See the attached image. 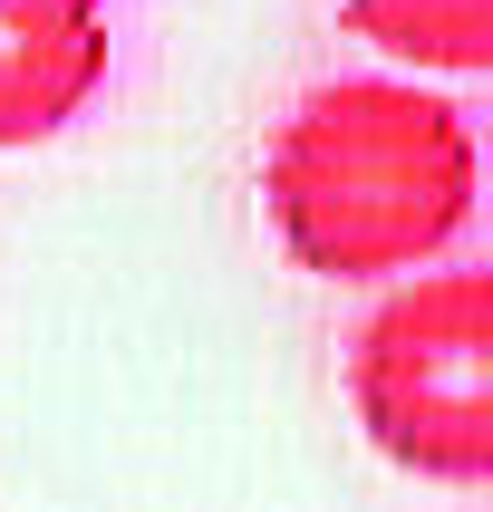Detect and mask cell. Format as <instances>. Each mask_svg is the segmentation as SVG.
<instances>
[{
	"label": "cell",
	"mask_w": 493,
	"mask_h": 512,
	"mask_svg": "<svg viewBox=\"0 0 493 512\" xmlns=\"http://www.w3.org/2000/svg\"><path fill=\"white\" fill-rule=\"evenodd\" d=\"M474 136L416 78H329L281 116L261 203L281 252L319 281H387L416 271L474 213Z\"/></svg>",
	"instance_id": "cell-1"
},
{
	"label": "cell",
	"mask_w": 493,
	"mask_h": 512,
	"mask_svg": "<svg viewBox=\"0 0 493 512\" xmlns=\"http://www.w3.org/2000/svg\"><path fill=\"white\" fill-rule=\"evenodd\" d=\"M348 406L387 464L426 484L493 474V261L416 271L368 310L348 348Z\"/></svg>",
	"instance_id": "cell-2"
},
{
	"label": "cell",
	"mask_w": 493,
	"mask_h": 512,
	"mask_svg": "<svg viewBox=\"0 0 493 512\" xmlns=\"http://www.w3.org/2000/svg\"><path fill=\"white\" fill-rule=\"evenodd\" d=\"M107 0H0V145H39L107 87Z\"/></svg>",
	"instance_id": "cell-3"
},
{
	"label": "cell",
	"mask_w": 493,
	"mask_h": 512,
	"mask_svg": "<svg viewBox=\"0 0 493 512\" xmlns=\"http://www.w3.org/2000/svg\"><path fill=\"white\" fill-rule=\"evenodd\" d=\"M348 29L406 68H493V0H339Z\"/></svg>",
	"instance_id": "cell-4"
}]
</instances>
